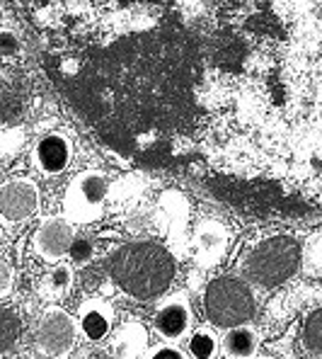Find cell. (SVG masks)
<instances>
[{
	"label": "cell",
	"mask_w": 322,
	"mask_h": 359,
	"mask_svg": "<svg viewBox=\"0 0 322 359\" xmlns=\"http://www.w3.org/2000/svg\"><path fill=\"white\" fill-rule=\"evenodd\" d=\"M109 272L124 294L139 301H153L172 287L177 262L162 245L131 243L112 257Z\"/></svg>",
	"instance_id": "cell-1"
},
{
	"label": "cell",
	"mask_w": 322,
	"mask_h": 359,
	"mask_svg": "<svg viewBox=\"0 0 322 359\" xmlns=\"http://www.w3.org/2000/svg\"><path fill=\"white\" fill-rule=\"evenodd\" d=\"M257 309V297L252 284L245 277L220 274L211 279L204 289L202 311L204 318L214 328H235V325L250 323Z\"/></svg>",
	"instance_id": "cell-2"
},
{
	"label": "cell",
	"mask_w": 322,
	"mask_h": 359,
	"mask_svg": "<svg viewBox=\"0 0 322 359\" xmlns=\"http://www.w3.org/2000/svg\"><path fill=\"white\" fill-rule=\"evenodd\" d=\"M300 269V245L288 236H274L257 243L245 255L240 272L252 287L274 289Z\"/></svg>",
	"instance_id": "cell-3"
},
{
	"label": "cell",
	"mask_w": 322,
	"mask_h": 359,
	"mask_svg": "<svg viewBox=\"0 0 322 359\" xmlns=\"http://www.w3.org/2000/svg\"><path fill=\"white\" fill-rule=\"evenodd\" d=\"M109 182L104 172L83 170L68 182L63 194V216L73 226H88L102 219L107 204Z\"/></svg>",
	"instance_id": "cell-4"
},
{
	"label": "cell",
	"mask_w": 322,
	"mask_h": 359,
	"mask_svg": "<svg viewBox=\"0 0 322 359\" xmlns=\"http://www.w3.org/2000/svg\"><path fill=\"white\" fill-rule=\"evenodd\" d=\"M78 337V320L66 309L51 304L34 325V347L46 359H63L71 355Z\"/></svg>",
	"instance_id": "cell-5"
},
{
	"label": "cell",
	"mask_w": 322,
	"mask_h": 359,
	"mask_svg": "<svg viewBox=\"0 0 322 359\" xmlns=\"http://www.w3.org/2000/svg\"><path fill=\"white\" fill-rule=\"evenodd\" d=\"M41 209V189L31 177H13L0 184V224L15 229Z\"/></svg>",
	"instance_id": "cell-6"
},
{
	"label": "cell",
	"mask_w": 322,
	"mask_h": 359,
	"mask_svg": "<svg viewBox=\"0 0 322 359\" xmlns=\"http://www.w3.org/2000/svg\"><path fill=\"white\" fill-rule=\"evenodd\" d=\"M150 328L162 342H170V345H179L182 340H187L189 332L197 328L187 292H175L162 299L155 306Z\"/></svg>",
	"instance_id": "cell-7"
},
{
	"label": "cell",
	"mask_w": 322,
	"mask_h": 359,
	"mask_svg": "<svg viewBox=\"0 0 322 359\" xmlns=\"http://www.w3.org/2000/svg\"><path fill=\"white\" fill-rule=\"evenodd\" d=\"M73 241H76V226L66 216H46L31 236V250L49 265H59L68 257Z\"/></svg>",
	"instance_id": "cell-8"
},
{
	"label": "cell",
	"mask_w": 322,
	"mask_h": 359,
	"mask_svg": "<svg viewBox=\"0 0 322 359\" xmlns=\"http://www.w3.org/2000/svg\"><path fill=\"white\" fill-rule=\"evenodd\" d=\"M71 161H73V144L66 134H59V131L44 134L31 146V165L46 177L66 172L71 168Z\"/></svg>",
	"instance_id": "cell-9"
},
{
	"label": "cell",
	"mask_w": 322,
	"mask_h": 359,
	"mask_svg": "<svg viewBox=\"0 0 322 359\" xmlns=\"http://www.w3.org/2000/svg\"><path fill=\"white\" fill-rule=\"evenodd\" d=\"M78 332L88 342H102L114 328V309L107 299H85L78 309Z\"/></svg>",
	"instance_id": "cell-10"
},
{
	"label": "cell",
	"mask_w": 322,
	"mask_h": 359,
	"mask_svg": "<svg viewBox=\"0 0 322 359\" xmlns=\"http://www.w3.org/2000/svg\"><path fill=\"white\" fill-rule=\"evenodd\" d=\"M194 248H197V262L202 267L218 265L228 248L225 226L220 221H202L194 231Z\"/></svg>",
	"instance_id": "cell-11"
},
{
	"label": "cell",
	"mask_w": 322,
	"mask_h": 359,
	"mask_svg": "<svg viewBox=\"0 0 322 359\" xmlns=\"http://www.w3.org/2000/svg\"><path fill=\"white\" fill-rule=\"evenodd\" d=\"M260 330L252 323L228 328L220 337V355L225 359H252L260 352Z\"/></svg>",
	"instance_id": "cell-12"
},
{
	"label": "cell",
	"mask_w": 322,
	"mask_h": 359,
	"mask_svg": "<svg viewBox=\"0 0 322 359\" xmlns=\"http://www.w3.org/2000/svg\"><path fill=\"white\" fill-rule=\"evenodd\" d=\"M189 359H216L220 355V337L214 330V325H197L187 337Z\"/></svg>",
	"instance_id": "cell-13"
},
{
	"label": "cell",
	"mask_w": 322,
	"mask_h": 359,
	"mask_svg": "<svg viewBox=\"0 0 322 359\" xmlns=\"http://www.w3.org/2000/svg\"><path fill=\"white\" fill-rule=\"evenodd\" d=\"M73 279H76L73 267L59 262V265H54L49 272H46L44 282H41V297H46L51 301H59L61 297H66V294L71 292Z\"/></svg>",
	"instance_id": "cell-14"
},
{
	"label": "cell",
	"mask_w": 322,
	"mask_h": 359,
	"mask_svg": "<svg viewBox=\"0 0 322 359\" xmlns=\"http://www.w3.org/2000/svg\"><path fill=\"white\" fill-rule=\"evenodd\" d=\"M22 335V316L15 306L0 309V355L13 350Z\"/></svg>",
	"instance_id": "cell-15"
},
{
	"label": "cell",
	"mask_w": 322,
	"mask_h": 359,
	"mask_svg": "<svg viewBox=\"0 0 322 359\" xmlns=\"http://www.w3.org/2000/svg\"><path fill=\"white\" fill-rule=\"evenodd\" d=\"M300 337H303L305 350L322 357V306H320V309H315L313 313L305 316Z\"/></svg>",
	"instance_id": "cell-16"
},
{
	"label": "cell",
	"mask_w": 322,
	"mask_h": 359,
	"mask_svg": "<svg viewBox=\"0 0 322 359\" xmlns=\"http://www.w3.org/2000/svg\"><path fill=\"white\" fill-rule=\"evenodd\" d=\"M300 267L310 277H322V233H315L300 248Z\"/></svg>",
	"instance_id": "cell-17"
},
{
	"label": "cell",
	"mask_w": 322,
	"mask_h": 359,
	"mask_svg": "<svg viewBox=\"0 0 322 359\" xmlns=\"http://www.w3.org/2000/svg\"><path fill=\"white\" fill-rule=\"evenodd\" d=\"M92 257H94V243L90 238L76 236L71 250H68V260H71L76 267H83V265H88V262H92Z\"/></svg>",
	"instance_id": "cell-18"
},
{
	"label": "cell",
	"mask_w": 322,
	"mask_h": 359,
	"mask_svg": "<svg viewBox=\"0 0 322 359\" xmlns=\"http://www.w3.org/2000/svg\"><path fill=\"white\" fill-rule=\"evenodd\" d=\"M141 359H189V355L177 345H170V342H158V345L148 347L144 355H141Z\"/></svg>",
	"instance_id": "cell-19"
},
{
	"label": "cell",
	"mask_w": 322,
	"mask_h": 359,
	"mask_svg": "<svg viewBox=\"0 0 322 359\" xmlns=\"http://www.w3.org/2000/svg\"><path fill=\"white\" fill-rule=\"evenodd\" d=\"M15 289V267L8 257L0 252V299H8Z\"/></svg>",
	"instance_id": "cell-20"
},
{
	"label": "cell",
	"mask_w": 322,
	"mask_h": 359,
	"mask_svg": "<svg viewBox=\"0 0 322 359\" xmlns=\"http://www.w3.org/2000/svg\"><path fill=\"white\" fill-rule=\"evenodd\" d=\"M20 54V36L13 29H0V59H13Z\"/></svg>",
	"instance_id": "cell-21"
},
{
	"label": "cell",
	"mask_w": 322,
	"mask_h": 359,
	"mask_svg": "<svg viewBox=\"0 0 322 359\" xmlns=\"http://www.w3.org/2000/svg\"><path fill=\"white\" fill-rule=\"evenodd\" d=\"M252 359H274V357H267V355H257V357H252Z\"/></svg>",
	"instance_id": "cell-22"
},
{
	"label": "cell",
	"mask_w": 322,
	"mask_h": 359,
	"mask_svg": "<svg viewBox=\"0 0 322 359\" xmlns=\"http://www.w3.org/2000/svg\"><path fill=\"white\" fill-rule=\"evenodd\" d=\"M0 359H5V357H3V355H0Z\"/></svg>",
	"instance_id": "cell-23"
},
{
	"label": "cell",
	"mask_w": 322,
	"mask_h": 359,
	"mask_svg": "<svg viewBox=\"0 0 322 359\" xmlns=\"http://www.w3.org/2000/svg\"><path fill=\"white\" fill-rule=\"evenodd\" d=\"M0 236H3V233H0Z\"/></svg>",
	"instance_id": "cell-24"
}]
</instances>
